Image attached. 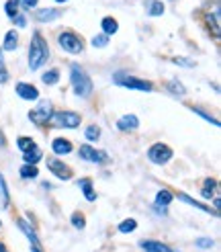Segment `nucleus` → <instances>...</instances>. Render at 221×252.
Here are the masks:
<instances>
[{
	"instance_id": "1",
	"label": "nucleus",
	"mask_w": 221,
	"mask_h": 252,
	"mask_svg": "<svg viewBox=\"0 0 221 252\" xmlns=\"http://www.w3.org/2000/svg\"><path fill=\"white\" fill-rule=\"evenodd\" d=\"M70 84H72V91L76 96L80 98H88L92 93H94V84H92V78L88 76L80 64H70Z\"/></svg>"
},
{
	"instance_id": "2",
	"label": "nucleus",
	"mask_w": 221,
	"mask_h": 252,
	"mask_svg": "<svg viewBox=\"0 0 221 252\" xmlns=\"http://www.w3.org/2000/svg\"><path fill=\"white\" fill-rule=\"evenodd\" d=\"M52 52H49V45H47V39L39 33L35 31L33 33V39L29 43V70H39L45 66V62L49 60Z\"/></svg>"
},
{
	"instance_id": "3",
	"label": "nucleus",
	"mask_w": 221,
	"mask_h": 252,
	"mask_svg": "<svg viewBox=\"0 0 221 252\" xmlns=\"http://www.w3.org/2000/svg\"><path fill=\"white\" fill-rule=\"evenodd\" d=\"M113 82L121 88H129V91H139V93H152L154 91V84L150 80H143L138 76H131L129 72L125 70H119L113 74Z\"/></svg>"
},
{
	"instance_id": "4",
	"label": "nucleus",
	"mask_w": 221,
	"mask_h": 252,
	"mask_svg": "<svg viewBox=\"0 0 221 252\" xmlns=\"http://www.w3.org/2000/svg\"><path fill=\"white\" fill-rule=\"evenodd\" d=\"M57 45L64 49V52L72 54V56H78V54L84 52L82 37L76 31H72V29H66V31H59L57 33Z\"/></svg>"
},
{
	"instance_id": "5",
	"label": "nucleus",
	"mask_w": 221,
	"mask_h": 252,
	"mask_svg": "<svg viewBox=\"0 0 221 252\" xmlns=\"http://www.w3.org/2000/svg\"><path fill=\"white\" fill-rule=\"evenodd\" d=\"M221 8H219V0H213V2H209L203 10V21L207 25V29L209 33H211L215 39H219V35H221Z\"/></svg>"
},
{
	"instance_id": "6",
	"label": "nucleus",
	"mask_w": 221,
	"mask_h": 252,
	"mask_svg": "<svg viewBox=\"0 0 221 252\" xmlns=\"http://www.w3.org/2000/svg\"><path fill=\"white\" fill-rule=\"evenodd\" d=\"M49 123H52L54 127H61V129H76L82 123V115L76 111H54Z\"/></svg>"
},
{
	"instance_id": "7",
	"label": "nucleus",
	"mask_w": 221,
	"mask_h": 252,
	"mask_svg": "<svg viewBox=\"0 0 221 252\" xmlns=\"http://www.w3.org/2000/svg\"><path fill=\"white\" fill-rule=\"evenodd\" d=\"M172 158H174V150H172L170 146H166V144H162V142H156V144H152L150 148H147V160L156 166L168 164Z\"/></svg>"
},
{
	"instance_id": "8",
	"label": "nucleus",
	"mask_w": 221,
	"mask_h": 252,
	"mask_svg": "<svg viewBox=\"0 0 221 252\" xmlns=\"http://www.w3.org/2000/svg\"><path fill=\"white\" fill-rule=\"evenodd\" d=\"M52 115H54V105H52V100H47V98L39 100V105L27 113V117L35 125H39V127H41V125H47L49 119H52Z\"/></svg>"
},
{
	"instance_id": "9",
	"label": "nucleus",
	"mask_w": 221,
	"mask_h": 252,
	"mask_svg": "<svg viewBox=\"0 0 221 252\" xmlns=\"http://www.w3.org/2000/svg\"><path fill=\"white\" fill-rule=\"evenodd\" d=\"M78 156L84 162H92V164H109V162H110V156L105 152V150H96L90 144L80 146L78 148Z\"/></svg>"
},
{
	"instance_id": "10",
	"label": "nucleus",
	"mask_w": 221,
	"mask_h": 252,
	"mask_svg": "<svg viewBox=\"0 0 221 252\" xmlns=\"http://www.w3.org/2000/svg\"><path fill=\"white\" fill-rule=\"evenodd\" d=\"M45 164H47V170L52 172L54 176H57L59 181H70L72 176H74L72 168H70L68 164H64V160H59L57 156H49V158L45 160Z\"/></svg>"
},
{
	"instance_id": "11",
	"label": "nucleus",
	"mask_w": 221,
	"mask_h": 252,
	"mask_svg": "<svg viewBox=\"0 0 221 252\" xmlns=\"http://www.w3.org/2000/svg\"><path fill=\"white\" fill-rule=\"evenodd\" d=\"M15 91L19 94V98L27 100V103H31V100H39V88H37L35 84H31V82H17Z\"/></svg>"
},
{
	"instance_id": "12",
	"label": "nucleus",
	"mask_w": 221,
	"mask_h": 252,
	"mask_svg": "<svg viewBox=\"0 0 221 252\" xmlns=\"http://www.w3.org/2000/svg\"><path fill=\"white\" fill-rule=\"evenodd\" d=\"M17 228H19V230L23 232V236L31 242V246H41V240H39V236H37V230H35L25 218H19V220H17Z\"/></svg>"
},
{
	"instance_id": "13",
	"label": "nucleus",
	"mask_w": 221,
	"mask_h": 252,
	"mask_svg": "<svg viewBox=\"0 0 221 252\" xmlns=\"http://www.w3.org/2000/svg\"><path fill=\"white\" fill-rule=\"evenodd\" d=\"M52 152L59 158V156H68L74 152V144L68 140V137H54L52 140Z\"/></svg>"
},
{
	"instance_id": "14",
	"label": "nucleus",
	"mask_w": 221,
	"mask_h": 252,
	"mask_svg": "<svg viewBox=\"0 0 221 252\" xmlns=\"http://www.w3.org/2000/svg\"><path fill=\"white\" fill-rule=\"evenodd\" d=\"M174 197H178V201H182V203H187L189 207H194V209H199V211H205V213H211V216H215V218H219V213L217 211H213L209 205H205V203H201V201H196L194 197H191V195H187V193H176Z\"/></svg>"
},
{
	"instance_id": "15",
	"label": "nucleus",
	"mask_w": 221,
	"mask_h": 252,
	"mask_svg": "<svg viewBox=\"0 0 221 252\" xmlns=\"http://www.w3.org/2000/svg\"><path fill=\"white\" fill-rule=\"evenodd\" d=\"M139 248L143 252H178L176 248H172L170 244L160 240H139Z\"/></svg>"
},
{
	"instance_id": "16",
	"label": "nucleus",
	"mask_w": 221,
	"mask_h": 252,
	"mask_svg": "<svg viewBox=\"0 0 221 252\" xmlns=\"http://www.w3.org/2000/svg\"><path fill=\"white\" fill-rule=\"evenodd\" d=\"M61 17V10L59 8H37L33 12V19L37 23H54Z\"/></svg>"
},
{
	"instance_id": "17",
	"label": "nucleus",
	"mask_w": 221,
	"mask_h": 252,
	"mask_svg": "<svg viewBox=\"0 0 221 252\" xmlns=\"http://www.w3.org/2000/svg\"><path fill=\"white\" fill-rule=\"evenodd\" d=\"M138 127H139V117L133 115V113L119 117V121H117V129L119 131H135Z\"/></svg>"
},
{
	"instance_id": "18",
	"label": "nucleus",
	"mask_w": 221,
	"mask_h": 252,
	"mask_svg": "<svg viewBox=\"0 0 221 252\" xmlns=\"http://www.w3.org/2000/svg\"><path fill=\"white\" fill-rule=\"evenodd\" d=\"M76 185H78L80 191L84 193V199L88 201V203H94V201H96V191H94V187H92V179L84 176V179H80Z\"/></svg>"
},
{
	"instance_id": "19",
	"label": "nucleus",
	"mask_w": 221,
	"mask_h": 252,
	"mask_svg": "<svg viewBox=\"0 0 221 252\" xmlns=\"http://www.w3.org/2000/svg\"><path fill=\"white\" fill-rule=\"evenodd\" d=\"M217 193H219V183H217L215 179H205L203 189H201L203 199L211 201V199H215V197H217Z\"/></svg>"
},
{
	"instance_id": "20",
	"label": "nucleus",
	"mask_w": 221,
	"mask_h": 252,
	"mask_svg": "<svg viewBox=\"0 0 221 252\" xmlns=\"http://www.w3.org/2000/svg\"><path fill=\"white\" fill-rule=\"evenodd\" d=\"M172 201H174V193L170 191V189H162V191H158L156 193V199H154V205L156 207H168Z\"/></svg>"
},
{
	"instance_id": "21",
	"label": "nucleus",
	"mask_w": 221,
	"mask_h": 252,
	"mask_svg": "<svg viewBox=\"0 0 221 252\" xmlns=\"http://www.w3.org/2000/svg\"><path fill=\"white\" fill-rule=\"evenodd\" d=\"M19 47V33L15 29L6 31L4 35V43H2V52H15V49Z\"/></svg>"
},
{
	"instance_id": "22",
	"label": "nucleus",
	"mask_w": 221,
	"mask_h": 252,
	"mask_svg": "<svg viewBox=\"0 0 221 252\" xmlns=\"http://www.w3.org/2000/svg\"><path fill=\"white\" fill-rule=\"evenodd\" d=\"M101 29H103V33H105L107 37H113V35L119 31V21H117L115 17H105V19L101 21Z\"/></svg>"
},
{
	"instance_id": "23",
	"label": "nucleus",
	"mask_w": 221,
	"mask_h": 252,
	"mask_svg": "<svg viewBox=\"0 0 221 252\" xmlns=\"http://www.w3.org/2000/svg\"><path fill=\"white\" fill-rule=\"evenodd\" d=\"M23 160H25V164H35L37 166V162L43 160V152L35 146L31 150H27V152H23Z\"/></svg>"
},
{
	"instance_id": "24",
	"label": "nucleus",
	"mask_w": 221,
	"mask_h": 252,
	"mask_svg": "<svg viewBox=\"0 0 221 252\" xmlns=\"http://www.w3.org/2000/svg\"><path fill=\"white\" fill-rule=\"evenodd\" d=\"M8 205H10V191L6 187V181H4L2 172H0V207L8 209Z\"/></svg>"
},
{
	"instance_id": "25",
	"label": "nucleus",
	"mask_w": 221,
	"mask_h": 252,
	"mask_svg": "<svg viewBox=\"0 0 221 252\" xmlns=\"http://www.w3.org/2000/svg\"><path fill=\"white\" fill-rule=\"evenodd\" d=\"M59 78H61V74H59L57 68H52V70H47V72L41 74V82L47 84V86H55L59 82Z\"/></svg>"
},
{
	"instance_id": "26",
	"label": "nucleus",
	"mask_w": 221,
	"mask_h": 252,
	"mask_svg": "<svg viewBox=\"0 0 221 252\" xmlns=\"http://www.w3.org/2000/svg\"><path fill=\"white\" fill-rule=\"evenodd\" d=\"M166 91L170 94H174V96H184V94H187V88H184V84L180 80H176V78L166 82Z\"/></svg>"
},
{
	"instance_id": "27",
	"label": "nucleus",
	"mask_w": 221,
	"mask_h": 252,
	"mask_svg": "<svg viewBox=\"0 0 221 252\" xmlns=\"http://www.w3.org/2000/svg\"><path fill=\"white\" fill-rule=\"evenodd\" d=\"M164 10H166V6H164V2H160V0H152V2L145 6L147 17H162Z\"/></svg>"
},
{
	"instance_id": "28",
	"label": "nucleus",
	"mask_w": 221,
	"mask_h": 252,
	"mask_svg": "<svg viewBox=\"0 0 221 252\" xmlns=\"http://www.w3.org/2000/svg\"><path fill=\"white\" fill-rule=\"evenodd\" d=\"M19 174H21V179H25V181H33V179L39 176V168H37L35 164H23Z\"/></svg>"
},
{
	"instance_id": "29",
	"label": "nucleus",
	"mask_w": 221,
	"mask_h": 252,
	"mask_svg": "<svg viewBox=\"0 0 221 252\" xmlns=\"http://www.w3.org/2000/svg\"><path fill=\"white\" fill-rule=\"evenodd\" d=\"M138 230V220H133V218H127V220H123L119 225H117V232L119 234H131Z\"/></svg>"
},
{
	"instance_id": "30",
	"label": "nucleus",
	"mask_w": 221,
	"mask_h": 252,
	"mask_svg": "<svg viewBox=\"0 0 221 252\" xmlns=\"http://www.w3.org/2000/svg\"><path fill=\"white\" fill-rule=\"evenodd\" d=\"M84 137H86V142H90V144L98 142V140H101V127H98L96 123L88 125V127L84 129Z\"/></svg>"
},
{
	"instance_id": "31",
	"label": "nucleus",
	"mask_w": 221,
	"mask_h": 252,
	"mask_svg": "<svg viewBox=\"0 0 221 252\" xmlns=\"http://www.w3.org/2000/svg\"><path fill=\"white\" fill-rule=\"evenodd\" d=\"M191 111L194 113V115H199V117H203V119H205L207 123H213V125H215V127H219V121H217V117H213V115H211V113H207L205 109H201V107H193Z\"/></svg>"
},
{
	"instance_id": "32",
	"label": "nucleus",
	"mask_w": 221,
	"mask_h": 252,
	"mask_svg": "<svg viewBox=\"0 0 221 252\" xmlns=\"http://www.w3.org/2000/svg\"><path fill=\"white\" fill-rule=\"evenodd\" d=\"M35 146H37L35 140H33V137H29V135H21L19 140H17V148L21 150V152H27V150H31Z\"/></svg>"
},
{
	"instance_id": "33",
	"label": "nucleus",
	"mask_w": 221,
	"mask_h": 252,
	"mask_svg": "<svg viewBox=\"0 0 221 252\" xmlns=\"http://www.w3.org/2000/svg\"><path fill=\"white\" fill-rule=\"evenodd\" d=\"M70 223H72L76 230H84V228H86V218H84V213L74 211L72 218H70Z\"/></svg>"
},
{
	"instance_id": "34",
	"label": "nucleus",
	"mask_w": 221,
	"mask_h": 252,
	"mask_svg": "<svg viewBox=\"0 0 221 252\" xmlns=\"http://www.w3.org/2000/svg\"><path fill=\"white\" fill-rule=\"evenodd\" d=\"M194 246L201 248V250H211L215 246V240L213 238H209V236H201V238H196L194 240Z\"/></svg>"
},
{
	"instance_id": "35",
	"label": "nucleus",
	"mask_w": 221,
	"mask_h": 252,
	"mask_svg": "<svg viewBox=\"0 0 221 252\" xmlns=\"http://www.w3.org/2000/svg\"><path fill=\"white\" fill-rule=\"evenodd\" d=\"M4 12H6V17L12 21V19H15L17 15H19V6H17V2H15V0H6V4H4Z\"/></svg>"
},
{
	"instance_id": "36",
	"label": "nucleus",
	"mask_w": 221,
	"mask_h": 252,
	"mask_svg": "<svg viewBox=\"0 0 221 252\" xmlns=\"http://www.w3.org/2000/svg\"><path fill=\"white\" fill-rule=\"evenodd\" d=\"M109 41H110L109 37H107L105 33H101V35H94V37H92V39H90V45H92V47H107Z\"/></svg>"
},
{
	"instance_id": "37",
	"label": "nucleus",
	"mask_w": 221,
	"mask_h": 252,
	"mask_svg": "<svg viewBox=\"0 0 221 252\" xmlns=\"http://www.w3.org/2000/svg\"><path fill=\"white\" fill-rule=\"evenodd\" d=\"M15 2H17V6H19V10L29 12V10H33V8L37 6V2H39V0H15Z\"/></svg>"
},
{
	"instance_id": "38",
	"label": "nucleus",
	"mask_w": 221,
	"mask_h": 252,
	"mask_svg": "<svg viewBox=\"0 0 221 252\" xmlns=\"http://www.w3.org/2000/svg\"><path fill=\"white\" fill-rule=\"evenodd\" d=\"M176 66H184V68H194V62L193 60H187V58H172Z\"/></svg>"
},
{
	"instance_id": "39",
	"label": "nucleus",
	"mask_w": 221,
	"mask_h": 252,
	"mask_svg": "<svg viewBox=\"0 0 221 252\" xmlns=\"http://www.w3.org/2000/svg\"><path fill=\"white\" fill-rule=\"evenodd\" d=\"M12 21H15V25H17L19 29H25V27H27V17L21 15V12H19V15H17L15 19H12Z\"/></svg>"
},
{
	"instance_id": "40",
	"label": "nucleus",
	"mask_w": 221,
	"mask_h": 252,
	"mask_svg": "<svg viewBox=\"0 0 221 252\" xmlns=\"http://www.w3.org/2000/svg\"><path fill=\"white\" fill-rule=\"evenodd\" d=\"M10 80V74H8V70L4 68V64H0V84H6Z\"/></svg>"
},
{
	"instance_id": "41",
	"label": "nucleus",
	"mask_w": 221,
	"mask_h": 252,
	"mask_svg": "<svg viewBox=\"0 0 221 252\" xmlns=\"http://www.w3.org/2000/svg\"><path fill=\"white\" fill-rule=\"evenodd\" d=\"M0 148H6V137H4L2 129H0Z\"/></svg>"
},
{
	"instance_id": "42",
	"label": "nucleus",
	"mask_w": 221,
	"mask_h": 252,
	"mask_svg": "<svg viewBox=\"0 0 221 252\" xmlns=\"http://www.w3.org/2000/svg\"><path fill=\"white\" fill-rule=\"evenodd\" d=\"M0 252H8V248H6V244H4V242H0Z\"/></svg>"
},
{
	"instance_id": "43",
	"label": "nucleus",
	"mask_w": 221,
	"mask_h": 252,
	"mask_svg": "<svg viewBox=\"0 0 221 252\" xmlns=\"http://www.w3.org/2000/svg\"><path fill=\"white\" fill-rule=\"evenodd\" d=\"M0 64H4V52H2V47H0Z\"/></svg>"
},
{
	"instance_id": "44",
	"label": "nucleus",
	"mask_w": 221,
	"mask_h": 252,
	"mask_svg": "<svg viewBox=\"0 0 221 252\" xmlns=\"http://www.w3.org/2000/svg\"><path fill=\"white\" fill-rule=\"evenodd\" d=\"M31 252H43L41 246H31Z\"/></svg>"
},
{
	"instance_id": "45",
	"label": "nucleus",
	"mask_w": 221,
	"mask_h": 252,
	"mask_svg": "<svg viewBox=\"0 0 221 252\" xmlns=\"http://www.w3.org/2000/svg\"><path fill=\"white\" fill-rule=\"evenodd\" d=\"M54 2H57V4H64V2H68V0H54Z\"/></svg>"
},
{
	"instance_id": "46",
	"label": "nucleus",
	"mask_w": 221,
	"mask_h": 252,
	"mask_svg": "<svg viewBox=\"0 0 221 252\" xmlns=\"http://www.w3.org/2000/svg\"><path fill=\"white\" fill-rule=\"evenodd\" d=\"M0 228H2V221H0Z\"/></svg>"
}]
</instances>
